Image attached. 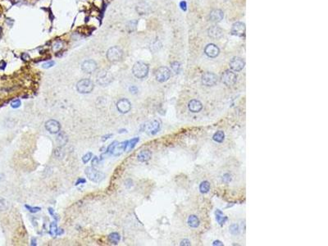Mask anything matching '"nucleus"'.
I'll return each mask as SVG.
<instances>
[{"label":"nucleus","instance_id":"f257e3e1","mask_svg":"<svg viewBox=\"0 0 328 246\" xmlns=\"http://www.w3.org/2000/svg\"><path fill=\"white\" fill-rule=\"evenodd\" d=\"M132 73L136 78H145L149 73V66L143 62H138L133 66Z\"/></svg>","mask_w":328,"mask_h":246},{"label":"nucleus","instance_id":"f03ea898","mask_svg":"<svg viewBox=\"0 0 328 246\" xmlns=\"http://www.w3.org/2000/svg\"><path fill=\"white\" fill-rule=\"evenodd\" d=\"M123 56V51L120 47L113 46L107 52V58L111 63H117L121 59Z\"/></svg>","mask_w":328,"mask_h":246},{"label":"nucleus","instance_id":"7ed1b4c3","mask_svg":"<svg viewBox=\"0 0 328 246\" xmlns=\"http://www.w3.org/2000/svg\"><path fill=\"white\" fill-rule=\"evenodd\" d=\"M94 85L89 79H82L76 84V90L81 94H89L92 92Z\"/></svg>","mask_w":328,"mask_h":246},{"label":"nucleus","instance_id":"20e7f679","mask_svg":"<svg viewBox=\"0 0 328 246\" xmlns=\"http://www.w3.org/2000/svg\"><path fill=\"white\" fill-rule=\"evenodd\" d=\"M85 175L90 180H92L93 182H95V183L101 182L104 179V177H105V175L103 174V172H100V171L96 170L95 168H92V167H89V168L85 169Z\"/></svg>","mask_w":328,"mask_h":246},{"label":"nucleus","instance_id":"39448f33","mask_svg":"<svg viewBox=\"0 0 328 246\" xmlns=\"http://www.w3.org/2000/svg\"><path fill=\"white\" fill-rule=\"evenodd\" d=\"M113 80V75L108 70H102L97 75V81L100 85H108Z\"/></svg>","mask_w":328,"mask_h":246},{"label":"nucleus","instance_id":"423d86ee","mask_svg":"<svg viewBox=\"0 0 328 246\" xmlns=\"http://www.w3.org/2000/svg\"><path fill=\"white\" fill-rule=\"evenodd\" d=\"M222 81L227 86H232L236 83L237 75H236L235 72H233L232 71L226 70V71L223 72L222 75Z\"/></svg>","mask_w":328,"mask_h":246},{"label":"nucleus","instance_id":"0eeeda50","mask_svg":"<svg viewBox=\"0 0 328 246\" xmlns=\"http://www.w3.org/2000/svg\"><path fill=\"white\" fill-rule=\"evenodd\" d=\"M160 130V122L158 120H152L144 125V131L149 135H155Z\"/></svg>","mask_w":328,"mask_h":246},{"label":"nucleus","instance_id":"6e6552de","mask_svg":"<svg viewBox=\"0 0 328 246\" xmlns=\"http://www.w3.org/2000/svg\"><path fill=\"white\" fill-rule=\"evenodd\" d=\"M155 76H156L157 81L159 82H165L170 78L171 76V72L170 70L166 67V66H161L155 72Z\"/></svg>","mask_w":328,"mask_h":246},{"label":"nucleus","instance_id":"1a4fd4ad","mask_svg":"<svg viewBox=\"0 0 328 246\" xmlns=\"http://www.w3.org/2000/svg\"><path fill=\"white\" fill-rule=\"evenodd\" d=\"M217 75L213 72H205L202 75V83L206 86H213L217 82Z\"/></svg>","mask_w":328,"mask_h":246},{"label":"nucleus","instance_id":"9d476101","mask_svg":"<svg viewBox=\"0 0 328 246\" xmlns=\"http://www.w3.org/2000/svg\"><path fill=\"white\" fill-rule=\"evenodd\" d=\"M117 108L121 113H127L131 108V103L127 99H121L117 103Z\"/></svg>","mask_w":328,"mask_h":246},{"label":"nucleus","instance_id":"9b49d317","mask_svg":"<svg viewBox=\"0 0 328 246\" xmlns=\"http://www.w3.org/2000/svg\"><path fill=\"white\" fill-rule=\"evenodd\" d=\"M45 128L49 133H51V134H57V133L60 131L61 125L60 123L58 122L57 121L51 119V120H48L46 121Z\"/></svg>","mask_w":328,"mask_h":246},{"label":"nucleus","instance_id":"f8f14e48","mask_svg":"<svg viewBox=\"0 0 328 246\" xmlns=\"http://www.w3.org/2000/svg\"><path fill=\"white\" fill-rule=\"evenodd\" d=\"M82 71L87 74H91L96 71L97 63L93 60H85L81 64Z\"/></svg>","mask_w":328,"mask_h":246},{"label":"nucleus","instance_id":"ddd939ff","mask_svg":"<svg viewBox=\"0 0 328 246\" xmlns=\"http://www.w3.org/2000/svg\"><path fill=\"white\" fill-rule=\"evenodd\" d=\"M244 61L239 57H233L231 61L230 62V67L234 72H240L244 68Z\"/></svg>","mask_w":328,"mask_h":246},{"label":"nucleus","instance_id":"4468645a","mask_svg":"<svg viewBox=\"0 0 328 246\" xmlns=\"http://www.w3.org/2000/svg\"><path fill=\"white\" fill-rule=\"evenodd\" d=\"M244 33H245V25L243 22H236L232 26V35L241 37L244 35Z\"/></svg>","mask_w":328,"mask_h":246},{"label":"nucleus","instance_id":"2eb2a0df","mask_svg":"<svg viewBox=\"0 0 328 246\" xmlns=\"http://www.w3.org/2000/svg\"><path fill=\"white\" fill-rule=\"evenodd\" d=\"M205 54L209 57H216L219 54V48L213 44L208 45L205 48Z\"/></svg>","mask_w":328,"mask_h":246},{"label":"nucleus","instance_id":"dca6fc26","mask_svg":"<svg viewBox=\"0 0 328 246\" xmlns=\"http://www.w3.org/2000/svg\"><path fill=\"white\" fill-rule=\"evenodd\" d=\"M188 108H189V110L192 112H199L203 108V104L200 101L197 99H192L188 103Z\"/></svg>","mask_w":328,"mask_h":246},{"label":"nucleus","instance_id":"f3484780","mask_svg":"<svg viewBox=\"0 0 328 246\" xmlns=\"http://www.w3.org/2000/svg\"><path fill=\"white\" fill-rule=\"evenodd\" d=\"M224 14L222 11H221L219 9H215L213 10L209 14V19L213 22H219L222 20Z\"/></svg>","mask_w":328,"mask_h":246},{"label":"nucleus","instance_id":"a211bd4d","mask_svg":"<svg viewBox=\"0 0 328 246\" xmlns=\"http://www.w3.org/2000/svg\"><path fill=\"white\" fill-rule=\"evenodd\" d=\"M127 142L128 141H125V142H122V143H119V144H117L115 145L114 149H113V151L112 154L113 156L118 157L120 156L121 153H123L124 151L126 150V148H127Z\"/></svg>","mask_w":328,"mask_h":246},{"label":"nucleus","instance_id":"6ab92c4d","mask_svg":"<svg viewBox=\"0 0 328 246\" xmlns=\"http://www.w3.org/2000/svg\"><path fill=\"white\" fill-rule=\"evenodd\" d=\"M222 30L217 26H212L208 30V35L213 39H218L222 35Z\"/></svg>","mask_w":328,"mask_h":246},{"label":"nucleus","instance_id":"aec40b11","mask_svg":"<svg viewBox=\"0 0 328 246\" xmlns=\"http://www.w3.org/2000/svg\"><path fill=\"white\" fill-rule=\"evenodd\" d=\"M151 156H152V153L149 150H143L138 154L137 159L141 162H147L151 158Z\"/></svg>","mask_w":328,"mask_h":246},{"label":"nucleus","instance_id":"412c9836","mask_svg":"<svg viewBox=\"0 0 328 246\" xmlns=\"http://www.w3.org/2000/svg\"><path fill=\"white\" fill-rule=\"evenodd\" d=\"M215 214H216V219H217V222L219 223L221 226H223L225 224V222H226L227 220V217H226L223 213L219 209H217V211L215 212Z\"/></svg>","mask_w":328,"mask_h":246},{"label":"nucleus","instance_id":"4be33fe9","mask_svg":"<svg viewBox=\"0 0 328 246\" xmlns=\"http://www.w3.org/2000/svg\"><path fill=\"white\" fill-rule=\"evenodd\" d=\"M188 225L193 228L198 227L199 226V219L198 218V217L195 215H190L188 218Z\"/></svg>","mask_w":328,"mask_h":246},{"label":"nucleus","instance_id":"5701e85b","mask_svg":"<svg viewBox=\"0 0 328 246\" xmlns=\"http://www.w3.org/2000/svg\"><path fill=\"white\" fill-rule=\"evenodd\" d=\"M213 139L214 141H216L217 143H222L225 139V134H224V132L222 131H218L214 134Z\"/></svg>","mask_w":328,"mask_h":246},{"label":"nucleus","instance_id":"b1692460","mask_svg":"<svg viewBox=\"0 0 328 246\" xmlns=\"http://www.w3.org/2000/svg\"><path fill=\"white\" fill-rule=\"evenodd\" d=\"M109 240L111 242L112 244H117L120 241V235H119L118 233H116V232L111 233V234L109 235Z\"/></svg>","mask_w":328,"mask_h":246},{"label":"nucleus","instance_id":"393cba45","mask_svg":"<svg viewBox=\"0 0 328 246\" xmlns=\"http://www.w3.org/2000/svg\"><path fill=\"white\" fill-rule=\"evenodd\" d=\"M210 189V183L205 180V181H203L200 186H199V190L200 192L203 193V194H205V193L208 192V190Z\"/></svg>","mask_w":328,"mask_h":246},{"label":"nucleus","instance_id":"a878e982","mask_svg":"<svg viewBox=\"0 0 328 246\" xmlns=\"http://www.w3.org/2000/svg\"><path fill=\"white\" fill-rule=\"evenodd\" d=\"M138 141H139V138H134L132 139V140H130V141H128V142H127V148H126V150L130 151V150L133 149L135 148V146L136 145V144L138 143Z\"/></svg>","mask_w":328,"mask_h":246},{"label":"nucleus","instance_id":"bb28decb","mask_svg":"<svg viewBox=\"0 0 328 246\" xmlns=\"http://www.w3.org/2000/svg\"><path fill=\"white\" fill-rule=\"evenodd\" d=\"M171 66H172V69L173 70V72L176 73V74H178L180 73L181 69V63H178V62H174L171 64Z\"/></svg>","mask_w":328,"mask_h":246},{"label":"nucleus","instance_id":"cd10ccee","mask_svg":"<svg viewBox=\"0 0 328 246\" xmlns=\"http://www.w3.org/2000/svg\"><path fill=\"white\" fill-rule=\"evenodd\" d=\"M230 232H231L232 235L239 234V232H240L239 226H238L237 224H232V225L230 226Z\"/></svg>","mask_w":328,"mask_h":246},{"label":"nucleus","instance_id":"c85d7f7f","mask_svg":"<svg viewBox=\"0 0 328 246\" xmlns=\"http://www.w3.org/2000/svg\"><path fill=\"white\" fill-rule=\"evenodd\" d=\"M49 229H50V231H49L50 235H57V224H56L55 222H52L51 224H50V227H49Z\"/></svg>","mask_w":328,"mask_h":246},{"label":"nucleus","instance_id":"c756f323","mask_svg":"<svg viewBox=\"0 0 328 246\" xmlns=\"http://www.w3.org/2000/svg\"><path fill=\"white\" fill-rule=\"evenodd\" d=\"M91 158H92V153H87L85 155H84V156H83V158H82V161H83L84 163H87V162L90 160Z\"/></svg>","mask_w":328,"mask_h":246},{"label":"nucleus","instance_id":"7c9ffc66","mask_svg":"<svg viewBox=\"0 0 328 246\" xmlns=\"http://www.w3.org/2000/svg\"><path fill=\"white\" fill-rule=\"evenodd\" d=\"M117 144H118V142H117V141L112 142V143L109 145V148H108V149H107V151H106V153H109V154H111V153H112V151H113V149H114L115 145H116Z\"/></svg>","mask_w":328,"mask_h":246},{"label":"nucleus","instance_id":"2f4dec72","mask_svg":"<svg viewBox=\"0 0 328 246\" xmlns=\"http://www.w3.org/2000/svg\"><path fill=\"white\" fill-rule=\"evenodd\" d=\"M11 106H12V108H19V107L21 106V101H20L19 99H15V100H13V101L11 103Z\"/></svg>","mask_w":328,"mask_h":246},{"label":"nucleus","instance_id":"473e14b6","mask_svg":"<svg viewBox=\"0 0 328 246\" xmlns=\"http://www.w3.org/2000/svg\"><path fill=\"white\" fill-rule=\"evenodd\" d=\"M26 208H27L28 210L30 211V213H37V212H39L41 208H37V207H30L29 205H26Z\"/></svg>","mask_w":328,"mask_h":246},{"label":"nucleus","instance_id":"72a5a7b5","mask_svg":"<svg viewBox=\"0 0 328 246\" xmlns=\"http://www.w3.org/2000/svg\"><path fill=\"white\" fill-rule=\"evenodd\" d=\"M54 61H50V62H48V63H44L43 64V68H45V69H47V68H49V67H52V66H54Z\"/></svg>","mask_w":328,"mask_h":246},{"label":"nucleus","instance_id":"f704fd0d","mask_svg":"<svg viewBox=\"0 0 328 246\" xmlns=\"http://www.w3.org/2000/svg\"><path fill=\"white\" fill-rule=\"evenodd\" d=\"M180 6H181V8L182 9L183 11H186L187 5H186V2H185V1H182V2H181V3H180Z\"/></svg>","mask_w":328,"mask_h":246},{"label":"nucleus","instance_id":"c9c22d12","mask_svg":"<svg viewBox=\"0 0 328 246\" xmlns=\"http://www.w3.org/2000/svg\"><path fill=\"white\" fill-rule=\"evenodd\" d=\"M129 90L130 91V93L131 94H136L137 92H138V89H137V87L134 86V85L130 86V87L129 88Z\"/></svg>","mask_w":328,"mask_h":246},{"label":"nucleus","instance_id":"e433bc0d","mask_svg":"<svg viewBox=\"0 0 328 246\" xmlns=\"http://www.w3.org/2000/svg\"><path fill=\"white\" fill-rule=\"evenodd\" d=\"M190 244H191L190 241L189 240H187V239H185V240H181V245H190Z\"/></svg>","mask_w":328,"mask_h":246},{"label":"nucleus","instance_id":"4c0bfd02","mask_svg":"<svg viewBox=\"0 0 328 246\" xmlns=\"http://www.w3.org/2000/svg\"><path fill=\"white\" fill-rule=\"evenodd\" d=\"M83 183H85V180L83 179V178H79L78 180L75 182V186H78V185H80V184H83Z\"/></svg>","mask_w":328,"mask_h":246},{"label":"nucleus","instance_id":"58836bf2","mask_svg":"<svg viewBox=\"0 0 328 246\" xmlns=\"http://www.w3.org/2000/svg\"><path fill=\"white\" fill-rule=\"evenodd\" d=\"M213 245H221V246H222L223 245V243H222L220 240H215V241H213Z\"/></svg>","mask_w":328,"mask_h":246},{"label":"nucleus","instance_id":"ea45409f","mask_svg":"<svg viewBox=\"0 0 328 246\" xmlns=\"http://www.w3.org/2000/svg\"><path fill=\"white\" fill-rule=\"evenodd\" d=\"M5 66H6V63H5V62H3V61H2V62L0 63V69L3 70L4 68H5Z\"/></svg>","mask_w":328,"mask_h":246},{"label":"nucleus","instance_id":"a19ab883","mask_svg":"<svg viewBox=\"0 0 328 246\" xmlns=\"http://www.w3.org/2000/svg\"><path fill=\"white\" fill-rule=\"evenodd\" d=\"M98 162H99L98 158H94L93 159V161H92V164H93V166L97 165V164H98Z\"/></svg>","mask_w":328,"mask_h":246},{"label":"nucleus","instance_id":"79ce46f5","mask_svg":"<svg viewBox=\"0 0 328 246\" xmlns=\"http://www.w3.org/2000/svg\"><path fill=\"white\" fill-rule=\"evenodd\" d=\"M63 232H64L63 230H62V229H59V230H57V235H60L63 234Z\"/></svg>","mask_w":328,"mask_h":246},{"label":"nucleus","instance_id":"37998d69","mask_svg":"<svg viewBox=\"0 0 328 246\" xmlns=\"http://www.w3.org/2000/svg\"><path fill=\"white\" fill-rule=\"evenodd\" d=\"M48 212H49V213H50L51 215L54 216V209H53V208H48Z\"/></svg>","mask_w":328,"mask_h":246},{"label":"nucleus","instance_id":"c03bdc74","mask_svg":"<svg viewBox=\"0 0 328 246\" xmlns=\"http://www.w3.org/2000/svg\"><path fill=\"white\" fill-rule=\"evenodd\" d=\"M32 245H36V243H35V238L32 239Z\"/></svg>","mask_w":328,"mask_h":246}]
</instances>
